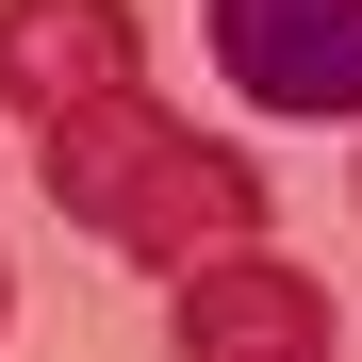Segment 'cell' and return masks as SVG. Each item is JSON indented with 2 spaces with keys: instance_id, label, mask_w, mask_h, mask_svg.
<instances>
[{
  "instance_id": "1",
  "label": "cell",
  "mask_w": 362,
  "mask_h": 362,
  "mask_svg": "<svg viewBox=\"0 0 362 362\" xmlns=\"http://www.w3.org/2000/svg\"><path fill=\"white\" fill-rule=\"evenodd\" d=\"M33 165H49V198H66V230H99V247H115V264H148V280H198V264H230V247H264V230H280L264 165H247V148H214V132H181L148 83H115V99H83V115H49Z\"/></svg>"
},
{
  "instance_id": "2",
  "label": "cell",
  "mask_w": 362,
  "mask_h": 362,
  "mask_svg": "<svg viewBox=\"0 0 362 362\" xmlns=\"http://www.w3.org/2000/svg\"><path fill=\"white\" fill-rule=\"evenodd\" d=\"M198 49L247 115H362V0H198Z\"/></svg>"
},
{
  "instance_id": "3",
  "label": "cell",
  "mask_w": 362,
  "mask_h": 362,
  "mask_svg": "<svg viewBox=\"0 0 362 362\" xmlns=\"http://www.w3.org/2000/svg\"><path fill=\"white\" fill-rule=\"evenodd\" d=\"M115 83H148V33H132V0H0V99L33 115H83Z\"/></svg>"
},
{
  "instance_id": "4",
  "label": "cell",
  "mask_w": 362,
  "mask_h": 362,
  "mask_svg": "<svg viewBox=\"0 0 362 362\" xmlns=\"http://www.w3.org/2000/svg\"><path fill=\"white\" fill-rule=\"evenodd\" d=\"M181 362H329V296L280 247H230L181 280Z\"/></svg>"
}]
</instances>
